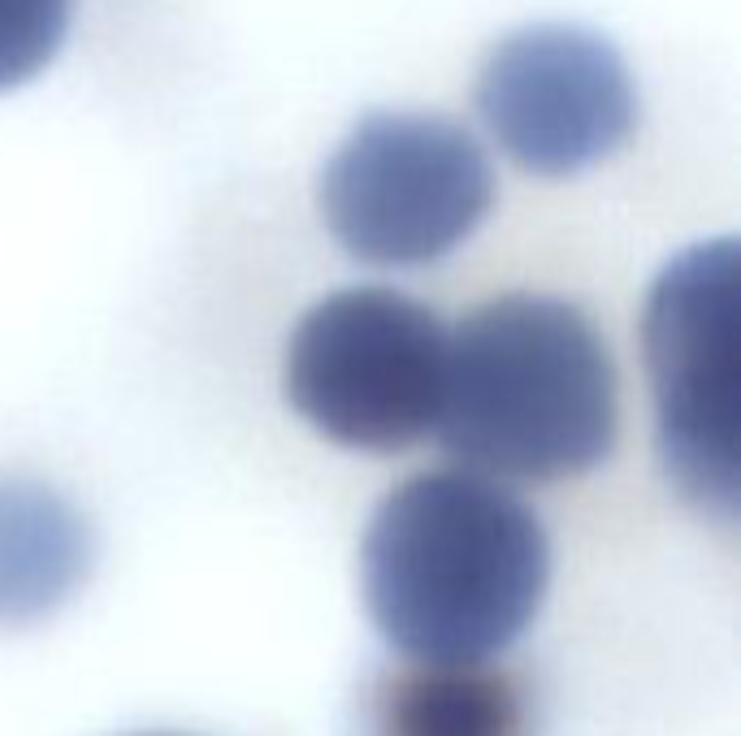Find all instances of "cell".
<instances>
[{"label": "cell", "instance_id": "8992f818", "mask_svg": "<svg viewBox=\"0 0 741 736\" xmlns=\"http://www.w3.org/2000/svg\"><path fill=\"white\" fill-rule=\"evenodd\" d=\"M473 100L499 148L542 178L598 165L637 122V87L620 48L572 22H533L494 39Z\"/></svg>", "mask_w": 741, "mask_h": 736}, {"label": "cell", "instance_id": "9c48e42d", "mask_svg": "<svg viewBox=\"0 0 741 736\" xmlns=\"http://www.w3.org/2000/svg\"><path fill=\"white\" fill-rule=\"evenodd\" d=\"M74 0H0V91L35 78L70 31Z\"/></svg>", "mask_w": 741, "mask_h": 736}, {"label": "cell", "instance_id": "ba28073f", "mask_svg": "<svg viewBox=\"0 0 741 736\" xmlns=\"http://www.w3.org/2000/svg\"><path fill=\"white\" fill-rule=\"evenodd\" d=\"M373 736H533V706L503 667L408 663L377 689Z\"/></svg>", "mask_w": 741, "mask_h": 736}, {"label": "cell", "instance_id": "3957f363", "mask_svg": "<svg viewBox=\"0 0 741 736\" xmlns=\"http://www.w3.org/2000/svg\"><path fill=\"white\" fill-rule=\"evenodd\" d=\"M659 459L715 520L741 490V265L733 239L681 252L655 278L642 317Z\"/></svg>", "mask_w": 741, "mask_h": 736}, {"label": "cell", "instance_id": "277c9868", "mask_svg": "<svg viewBox=\"0 0 741 736\" xmlns=\"http://www.w3.org/2000/svg\"><path fill=\"white\" fill-rule=\"evenodd\" d=\"M494 204V169L468 126L442 113H364L317 178V208L364 265H429Z\"/></svg>", "mask_w": 741, "mask_h": 736}, {"label": "cell", "instance_id": "6da1fadb", "mask_svg": "<svg viewBox=\"0 0 741 736\" xmlns=\"http://www.w3.org/2000/svg\"><path fill=\"white\" fill-rule=\"evenodd\" d=\"M364 602L412 663H486L538 615L551 546L529 503L468 468L416 472L373 511Z\"/></svg>", "mask_w": 741, "mask_h": 736}, {"label": "cell", "instance_id": "7a4b0ae2", "mask_svg": "<svg viewBox=\"0 0 741 736\" xmlns=\"http://www.w3.org/2000/svg\"><path fill=\"white\" fill-rule=\"evenodd\" d=\"M620 381L581 308L551 295H503L447 338L434 433L481 477L559 481L607 459Z\"/></svg>", "mask_w": 741, "mask_h": 736}, {"label": "cell", "instance_id": "52a82bcc", "mask_svg": "<svg viewBox=\"0 0 741 736\" xmlns=\"http://www.w3.org/2000/svg\"><path fill=\"white\" fill-rule=\"evenodd\" d=\"M91 529L74 503L26 477H0V628L52 615L91 572Z\"/></svg>", "mask_w": 741, "mask_h": 736}, {"label": "cell", "instance_id": "5b68a950", "mask_svg": "<svg viewBox=\"0 0 741 736\" xmlns=\"http://www.w3.org/2000/svg\"><path fill=\"white\" fill-rule=\"evenodd\" d=\"M447 338L412 295L351 286L308 308L291 334L286 399L321 438L395 455L438 425Z\"/></svg>", "mask_w": 741, "mask_h": 736}]
</instances>
